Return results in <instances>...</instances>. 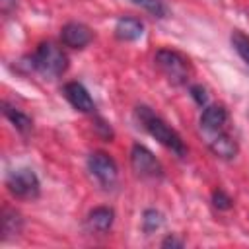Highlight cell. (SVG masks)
Segmentation results:
<instances>
[{
	"label": "cell",
	"instance_id": "19",
	"mask_svg": "<svg viewBox=\"0 0 249 249\" xmlns=\"http://www.w3.org/2000/svg\"><path fill=\"white\" fill-rule=\"evenodd\" d=\"M191 97L200 105V107H206V103H208V95H206V89L202 88V86H191Z\"/></svg>",
	"mask_w": 249,
	"mask_h": 249
},
{
	"label": "cell",
	"instance_id": "8",
	"mask_svg": "<svg viewBox=\"0 0 249 249\" xmlns=\"http://www.w3.org/2000/svg\"><path fill=\"white\" fill-rule=\"evenodd\" d=\"M226 123H228V111L222 105H206L204 107V111L200 115V126L208 136L222 132L226 128Z\"/></svg>",
	"mask_w": 249,
	"mask_h": 249
},
{
	"label": "cell",
	"instance_id": "1",
	"mask_svg": "<svg viewBox=\"0 0 249 249\" xmlns=\"http://www.w3.org/2000/svg\"><path fill=\"white\" fill-rule=\"evenodd\" d=\"M136 115H138L142 126H144L160 144H163L165 148H169L171 152H175V154L181 156V158L187 154L185 142L181 140V136H179L163 119H160L156 113H152V111H150L148 107H144V105H140V107L136 109Z\"/></svg>",
	"mask_w": 249,
	"mask_h": 249
},
{
	"label": "cell",
	"instance_id": "21",
	"mask_svg": "<svg viewBox=\"0 0 249 249\" xmlns=\"http://www.w3.org/2000/svg\"><path fill=\"white\" fill-rule=\"evenodd\" d=\"M14 6H16V0H0V8H2L4 14H8Z\"/></svg>",
	"mask_w": 249,
	"mask_h": 249
},
{
	"label": "cell",
	"instance_id": "11",
	"mask_svg": "<svg viewBox=\"0 0 249 249\" xmlns=\"http://www.w3.org/2000/svg\"><path fill=\"white\" fill-rule=\"evenodd\" d=\"M144 33V23L138 19V18H121L115 25V35L121 39V41H136L140 39Z\"/></svg>",
	"mask_w": 249,
	"mask_h": 249
},
{
	"label": "cell",
	"instance_id": "9",
	"mask_svg": "<svg viewBox=\"0 0 249 249\" xmlns=\"http://www.w3.org/2000/svg\"><path fill=\"white\" fill-rule=\"evenodd\" d=\"M64 95L70 101V105L82 113H93L95 111V103L91 99V95L88 93V89L78 84V82H68L64 86Z\"/></svg>",
	"mask_w": 249,
	"mask_h": 249
},
{
	"label": "cell",
	"instance_id": "16",
	"mask_svg": "<svg viewBox=\"0 0 249 249\" xmlns=\"http://www.w3.org/2000/svg\"><path fill=\"white\" fill-rule=\"evenodd\" d=\"M132 2L138 4V6H142L146 12L154 14L156 18H165V14H167V8L160 0H132Z\"/></svg>",
	"mask_w": 249,
	"mask_h": 249
},
{
	"label": "cell",
	"instance_id": "3",
	"mask_svg": "<svg viewBox=\"0 0 249 249\" xmlns=\"http://www.w3.org/2000/svg\"><path fill=\"white\" fill-rule=\"evenodd\" d=\"M156 64L173 84H187V80L191 76L189 60L181 53H177V51L160 49L156 53Z\"/></svg>",
	"mask_w": 249,
	"mask_h": 249
},
{
	"label": "cell",
	"instance_id": "7",
	"mask_svg": "<svg viewBox=\"0 0 249 249\" xmlns=\"http://www.w3.org/2000/svg\"><path fill=\"white\" fill-rule=\"evenodd\" d=\"M91 39H93V33L84 23L70 21L60 29V41L70 49H84L86 45L91 43Z\"/></svg>",
	"mask_w": 249,
	"mask_h": 249
},
{
	"label": "cell",
	"instance_id": "15",
	"mask_svg": "<svg viewBox=\"0 0 249 249\" xmlns=\"http://www.w3.org/2000/svg\"><path fill=\"white\" fill-rule=\"evenodd\" d=\"M161 224H163V218H161V214H160L158 210L150 208V210H146V212H144L142 228H144V231H146V233H152V231L160 230V228H161Z\"/></svg>",
	"mask_w": 249,
	"mask_h": 249
},
{
	"label": "cell",
	"instance_id": "10",
	"mask_svg": "<svg viewBox=\"0 0 249 249\" xmlns=\"http://www.w3.org/2000/svg\"><path fill=\"white\" fill-rule=\"evenodd\" d=\"M208 148H210L218 158H224V160H231V158H235V154H237V142H235L226 130L208 136Z\"/></svg>",
	"mask_w": 249,
	"mask_h": 249
},
{
	"label": "cell",
	"instance_id": "2",
	"mask_svg": "<svg viewBox=\"0 0 249 249\" xmlns=\"http://www.w3.org/2000/svg\"><path fill=\"white\" fill-rule=\"evenodd\" d=\"M31 66L47 78H58L68 68V56L56 43L43 41L31 56Z\"/></svg>",
	"mask_w": 249,
	"mask_h": 249
},
{
	"label": "cell",
	"instance_id": "20",
	"mask_svg": "<svg viewBox=\"0 0 249 249\" xmlns=\"http://www.w3.org/2000/svg\"><path fill=\"white\" fill-rule=\"evenodd\" d=\"M161 247H183V241H179V239H175V237H165L163 241H161Z\"/></svg>",
	"mask_w": 249,
	"mask_h": 249
},
{
	"label": "cell",
	"instance_id": "6",
	"mask_svg": "<svg viewBox=\"0 0 249 249\" xmlns=\"http://www.w3.org/2000/svg\"><path fill=\"white\" fill-rule=\"evenodd\" d=\"M88 167L91 171V175L103 185V187H113L117 181V163L115 160L105 154V152H93L88 158Z\"/></svg>",
	"mask_w": 249,
	"mask_h": 249
},
{
	"label": "cell",
	"instance_id": "5",
	"mask_svg": "<svg viewBox=\"0 0 249 249\" xmlns=\"http://www.w3.org/2000/svg\"><path fill=\"white\" fill-rule=\"evenodd\" d=\"M130 163L132 169L136 171V175L146 177V179H160L163 175V167L161 163L156 160V156L140 144H134L130 150Z\"/></svg>",
	"mask_w": 249,
	"mask_h": 249
},
{
	"label": "cell",
	"instance_id": "4",
	"mask_svg": "<svg viewBox=\"0 0 249 249\" xmlns=\"http://www.w3.org/2000/svg\"><path fill=\"white\" fill-rule=\"evenodd\" d=\"M6 187L8 191L18 196V198H37L39 196V191H41V185H39V179L37 175L27 169V167H21V169H14L8 177H6Z\"/></svg>",
	"mask_w": 249,
	"mask_h": 249
},
{
	"label": "cell",
	"instance_id": "18",
	"mask_svg": "<svg viewBox=\"0 0 249 249\" xmlns=\"http://www.w3.org/2000/svg\"><path fill=\"white\" fill-rule=\"evenodd\" d=\"M212 202H214V206H216L218 210H228V208L231 206L230 195H226L222 189H216V191L212 193Z\"/></svg>",
	"mask_w": 249,
	"mask_h": 249
},
{
	"label": "cell",
	"instance_id": "17",
	"mask_svg": "<svg viewBox=\"0 0 249 249\" xmlns=\"http://www.w3.org/2000/svg\"><path fill=\"white\" fill-rule=\"evenodd\" d=\"M231 43H233L235 51L241 54V58H243V60L249 64V37H245L243 33L235 31V33L231 35Z\"/></svg>",
	"mask_w": 249,
	"mask_h": 249
},
{
	"label": "cell",
	"instance_id": "14",
	"mask_svg": "<svg viewBox=\"0 0 249 249\" xmlns=\"http://www.w3.org/2000/svg\"><path fill=\"white\" fill-rule=\"evenodd\" d=\"M19 230H21V216L16 210L4 208V212H2V233H4V239L10 237V235L19 233Z\"/></svg>",
	"mask_w": 249,
	"mask_h": 249
},
{
	"label": "cell",
	"instance_id": "12",
	"mask_svg": "<svg viewBox=\"0 0 249 249\" xmlns=\"http://www.w3.org/2000/svg\"><path fill=\"white\" fill-rule=\"evenodd\" d=\"M115 220V212L107 206H97L88 214V228L97 233H105Z\"/></svg>",
	"mask_w": 249,
	"mask_h": 249
},
{
	"label": "cell",
	"instance_id": "13",
	"mask_svg": "<svg viewBox=\"0 0 249 249\" xmlns=\"http://www.w3.org/2000/svg\"><path fill=\"white\" fill-rule=\"evenodd\" d=\"M2 111H4V115L8 117V121L19 130V132H29L31 130V126H33V121H31V117H27L25 113H21L19 109H16V107H12L8 101H4L2 103Z\"/></svg>",
	"mask_w": 249,
	"mask_h": 249
}]
</instances>
